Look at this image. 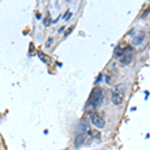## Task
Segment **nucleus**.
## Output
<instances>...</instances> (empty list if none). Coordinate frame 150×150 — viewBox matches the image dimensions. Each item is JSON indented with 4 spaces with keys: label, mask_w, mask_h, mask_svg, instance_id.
<instances>
[{
    "label": "nucleus",
    "mask_w": 150,
    "mask_h": 150,
    "mask_svg": "<svg viewBox=\"0 0 150 150\" xmlns=\"http://www.w3.org/2000/svg\"><path fill=\"white\" fill-rule=\"evenodd\" d=\"M102 101H103L102 89L99 88V87H95V88H93L92 91H91L87 106L95 109V108H98L99 106L102 104Z\"/></svg>",
    "instance_id": "nucleus-1"
},
{
    "label": "nucleus",
    "mask_w": 150,
    "mask_h": 150,
    "mask_svg": "<svg viewBox=\"0 0 150 150\" xmlns=\"http://www.w3.org/2000/svg\"><path fill=\"white\" fill-rule=\"evenodd\" d=\"M125 92H126V88L123 84H118L112 89V96L111 97H112V102L114 103V105L118 106L122 104L125 97Z\"/></svg>",
    "instance_id": "nucleus-2"
},
{
    "label": "nucleus",
    "mask_w": 150,
    "mask_h": 150,
    "mask_svg": "<svg viewBox=\"0 0 150 150\" xmlns=\"http://www.w3.org/2000/svg\"><path fill=\"white\" fill-rule=\"evenodd\" d=\"M91 122L94 126H96L99 129H102V128L105 126V121L98 113H92L91 115Z\"/></svg>",
    "instance_id": "nucleus-3"
},
{
    "label": "nucleus",
    "mask_w": 150,
    "mask_h": 150,
    "mask_svg": "<svg viewBox=\"0 0 150 150\" xmlns=\"http://www.w3.org/2000/svg\"><path fill=\"white\" fill-rule=\"evenodd\" d=\"M144 37H145V33L144 31H141L140 33H138L134 38L132 39V43L134 45H139L142 43V41L144 40Z\"/></svg>",
    "instance_id": "nucleus-4"
},
{
    "label": "nucleus",
    "mask_w": 150,
    "mask_h": 150,
    "mask_svg": "<svg viewBox=\"0 0 150 150\" xmlns=\"http://www.w3.org/2000/svg\"><path fill=\"white\" fill-rule=\"evenodd\" d=\"M132 59H133V56L130 54H125L124 56H122L121 58V63H123L124 65H128L132 62Z\"/></svg>",
    "instance_id": "nucleus-5"
},
{
    "label": "nucleus",
    "mask_w": 150,
    "mask_h": 150,
    "mask_svg": "<svg viewBox=\"0 0 150 150\" xmlns=\"http://www.w3.org/2000/svg\"><path fill=\"white\" fill-rule=\"evenodd\" d=\"M38 55H39V57H40V59L42 60L44 63H46V64H49L50 62H51V59H50V57H48L47 55H45L44 53H42V52H38Z\"/></svg>",
    "instance_id": "nucleus-6"
},
{
    "label": "nucleus",
    "mask_w": 150,
    "mask_h": 150,
    "mask_svg": "<svg viewBox=\"0 0 150 150\" xmlns=\"http://www.w3.org/2000/svg\"><path fill=\"white\" fill-rule=\"evenodd\" d=\"M43 22H44L45 26H49L50 25V22H51V18L49 17V15H47L46 17L44 18V21H43Z\"/></svg>",
    "instance_id": "nucleus-7"
},
{
    "label": "nucleus",
    "mask_w": 150,
    "mask_h": 150,
    "mask_svg": "<svg viewBox=\"0 0 150 150\" xmlns=\"http://www.w3.org/2000/svg\"><path fill=\"white\" fill-rule=\"evenodd\" d=\"M52 38H49V39H48V42H47V44H46V46L47 47H49V44H51V43H52Z\"/></svg>",
    "instance_id": "nucleus-8"
}]
</instances>
